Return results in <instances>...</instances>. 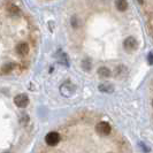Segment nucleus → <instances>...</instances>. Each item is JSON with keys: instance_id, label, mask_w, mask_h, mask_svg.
Wrapping results in <instances>:
<instances>
[{"instance_id": "4", "label": "nucleus", "mask_w": 153, "mask_h": 153, "mask_svg": "<svg viewBox=\"0 0 153 153\" xmlns=\"http://www.w3.org/2000/svg\"><path fill=\"white\" fill-rule=\"evenodd\" d=\"M14 102H15V105L17 106V107L24 108V107H27V105L29 104V98H28L27 94L21 93V94H19V96H16L15 97Z\"/></svg>"}, {"instance_id": "10", "label": "nucleus", "mask_w": 153, "mask_h": 153, "mask_svg": "<svg viewBox=\"0 0 153 153\" xmlns=\"http://www.w3.org/2000/svg\"><path fill=\"white\" fill-rule=\"evenodd\" d=\"M98 73H99L100 76H102V77H108L109 75H111V70H109L108 68H106V67H101V68H99Z\"/></svg>"}, {"instance_id": "11", "label": "nucleus", "mask_w": 153, "mask_h": 153, "mask_svg": "<svg viewBox=\"0 0 153 153\" xmlns=\"http://www.w3.org/2000/svg\"><path fill=\"white\" fill-rule=\"evenodd\" d=\"M82 67H83V69H85V70L88 71V70H90L91 63H90V61H89V60H84V61L82 62Z\"/></svg>"}, {"instance_id": "3", "label": "nucleus", "mask_w": 153, "mask_h": 153, "mask_svg": "<svg viewBox=\"0 0 153 153\" xmlns=\"http://www.w3.org/2000/svg\"><path fill=\"white\" fill-rule=\"evenodd\" d=\"M60 91H61V94L65 96V97H71L74 93H75V86L71 84V83H65L60 86Z\"/></svg>"}, {"instance_id": "5", "label": "nucleus", "mask_w": 153, "mask_h": 153, "mask_svg": "<svg viewBox=\"0 0 153 153\" xmlns=\"http://www.w3.org/2000/svg\"><path fill=\"white\" fill-rule=\"evenodd\" d=\"M137 45H138L137 40L134 38V37H128V38H126V40L123 42V46H124V48L127 51H134V50H136Z\"/></svg>"}, {"instance_id": "12", "label": "nucleus", "mask_w": 153, "mask_h": 153, "mask_svg": "<svg viewBox=\"0 0 153 153\" xmlns=\"http://www.w3.org/2000/svg\"><path fill=\"white\" fill-rule=\"evenodd\" d=\"M147 60H149V63H150V65H153V53L149 54V58H147Z\"/></svg>"}, {"instance_id": "6", "label": "nucleus", "mask_w": 153, "mask_h": 153, "mask_svg": "<svg viewBox=\"0 0 153 153\" xmlns=\"http://www.w3.org/2000/svg\"><path fill=\"white\" fill-rule=\"evenodd\" d=\"M16 53L22 55V56H25L29 54V45L27 43H21L16 46Z\"/></svg>"}, {"instance_id": "7", "label": "nucleus", "mask_w": 153, "mask_h": 153, "mask_svg": "<svg viewBox=\"0 0 153 153\" xmlns=\"http://www.w3.org/2000/svg\"><path fill=\"white\" fill-rule=\"evenodd\" d=\"M115 6L119 10L124 12L128 8V2L126 0H115Z\"/></svg>"}, {"instance_id": "9", "label": "nucleus", "mask_w": 153, "mask_h": 153, "mask_svg": "<svg viewBox=\"0 0 153 153\" xmlns=\"http://www.w3.org/2000/svg\"><path fill=\"white\" fill-rule=\"evenodd\" d=\"M99 90L102 92H113L114 91V86L111 85L109 83H102V84L99 85Z\"/></svg>"}, {"instance_id": "1", "label": "nucleus", "mask_w": 153, "mask_h": 153, "mask_svg": "<svg viewBox=\"0 0 153 153\" xmlns=\"http://www.w3.org/2000/svg\"><path fill=\"white\" fill-rule=\"evenodd\" d=\"M96 131L100 136H108L111 134V131H112V128H111L109 123L105 122V121H100L96 126Z\"/></svg>"}, {"instance_id": "13", "label": "nucleus", "mask_w": 153, "mask_h": 153, "mask_svg": "<svg viewBox=\"0 0 153 153\" xmlns=\"http://www.w3.org/2000/svg\"><path fill=\"white\" fill-rule=\"evenodd\" d=\"M138 1H139L140 4H143V1H144V0H138Z\"/></svg>"}, {"instance_id": "8", "label": "nucleus", "mask_w": 153, "mask_h": 153, "mask_svg": "<svg viewBox=\"0 0 153 153\" xmlns=\"http://www.w3.org/2000/svg\"><path fill=\"white\" fill-rule=\"evenodd\" d=\"M13 69H14V65H13V63H10V62L4 63L2 67H1V73H2L4 75H7V74H9Z\"/></svg>"}, {"instance_id": "2", "label": "nucleus", "mask_w": 153, "mask_h": 153, "mask_svg": "<svg viewBox=\"0 0 153 153\" xmlns=\"http://www.w3.org/2000/svg\"><path fill=\"white\" fill-rule=\"evenodd\" d=\"M45 142L48 146H55L59 144L60 142V135L59 132H55V131H51L46 135Z\"/></svg>"}, {"instance_id": "14", "label": "nucleus", "mask_w": 153, "mask_h": 153, "mask_svg": "<svg viewBox=\"0 0 153 153\" xmlns=\"http://www.w3.org/2000/svg\"><path fill=\"white\" fill-rule=\"evenodd\" d=\"M152 106H153V101H152Z\"/></svg>"}]
</instances>
